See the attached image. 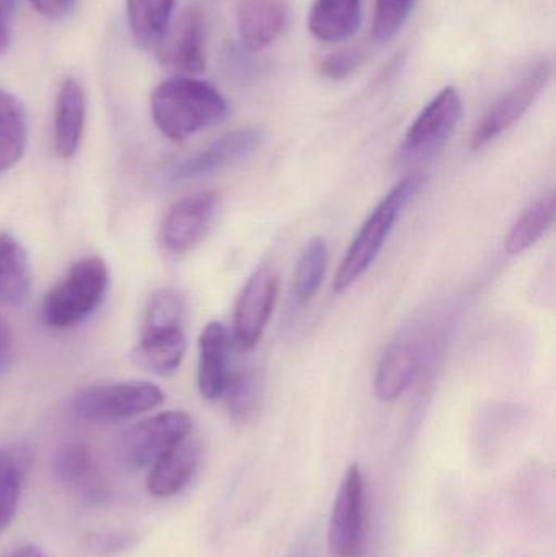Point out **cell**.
<instances>
[{
    "label": "cell",
    "instance_id": "1",
    "mask_svg": "<svg viewBox=\"0 0 556 557\" xmlns=\"http://www.w3.org/2000/svg\"><path fill=\"white\" fill-rule=\"evenodd\" d=\"M150 114L163 136L182 143L222 123L227 117L228 104L208 82L176 75L153 88Z\"/></svg>",
    "mask_w": 556,
    "mask_h": 557
},
{
    "label": "cell",
    "instance_id": "2",
    "mask_svg": "<svg viewBox=\"0 0 556 557\" xmlns=\"http://www.w3.org/2000/svg\"><path fill=\"white\" fill-rule=\"evenodd\" d=\"M421 185H423V176L420 175H411L401 180L369 214L336 271L335 281H333V290L336 294H343L353 287L374 264L388 235L394 231V225L397 224L401 211L408 201L420 191Z\"/></svg>",
    "mask_w": 556,
    "mask_h": 557
},
{
    "label": "cell",
    "instance_id": "3",
    "mask_svg": "<svg viewBox=\"0 0 556 557\" xmlns=\"http://www.w3.org/2000/svg\"><path fill=\"white\" fill-rule=\"evenodd\" d=\"M110 273L101 258L78 261L42 301V318L48 326L65 330L87 320L103 301Z\"/></svg>",
    "mask_w": 556,
    "mask_h": 557
},
{
    "label": "cell",
    "instance_id": "4",
    "mask_svg": "<svg viewBox=\"0 0 556 557\" xmlns=\"http://www.w3.org/2000/svg\"><path fill=\"white\" fill-rule=\"evenodd\" d=\"M165 403V393L149 382L91 385L72 398L69 411L78 421L120 422L146 414Z\"/></svg>",
    "mask_w": 556,
    "mask_h": 557
},
{
    "label": "cell",
    "instance_id": "5",
    "mask_svg": "<svg viewBox=\"0 0 556 557\" xmlns=\"http://www.w3.org/2000/svg\"><path fill=\"white\" fill-rule=\"evenodd\" d=\"M368 536V491L361 468H348L329 527L330 557H362Z\"/></svg>",
    "mask_w": 556,
    "mask_h": 557
},
{
    "label": "cell",
    "instance_id": "6",
    "mask_svg": "<svg viewBox=\"0 0 556 557\" xmlns=\"http://www.w3.org/2000/svg\"><path fill=\"white\" fill-rule=\"evenodd\" d=\"M552 77V64L548 59L534 62L526 69L518 82L505 91L483 114L472 134L470 146L473 150L482 149L486 144L502 136L509 127L515 126L534 101L541 97Z\"/></svg>",
    "mask_w": 556,
    "mask_h": 557
},
{
    "label": "cell",
    "instance_id": "7",
    "mask_svg": "<svg viewBox=\"0 0 556 557\" xmlns=\"http://www.w3.org/2000/svg\"><path fill=\"white\" fill-rule=\"evenodd\" d=\"M193 419L188 412L165 411L137 422L121 441V458L131 470L152 468L163 455L189 437Z\"/></svg>",
    "mask_w": 556,
    "mask_h": 557
},
{
    "label": "cell",
    "instance_id": "8",
    "mask_svg": "<svg viewBox=\"0 0 556 557\" xmlns=\"http://www.w3.org/2000/svg\"><path fill=\"white\" fill-rule=\"evenodd\" d=\"M464 104L454 87L441 90L411 124L400 147L401 159L428 160L436 156L453 136L462 117Z\"/></svg>",
    "mask_w": 556,
    "mask_h": 557
},
{
    "label": "cell",
    "instance_id": "9",
    "mask_svg": "<svg viewBox=\"0 0 556 557\" xmlns=\"http://www.w3.org/2000/svg\"><path fill=\"white\" fill-rule=\"evenodd\" d=\"M156 51L157 61L169 71L198 75L206 71V20L201 7H186L170 23Z\"/></svg>",
    "mask_w": 556,
    "mask_h": 557
},
{
    "label": "cell",
    "instance_id": "10",
    "mask_svg": "<svg viewBox=\"0 0 556 557\" xmlns=\"http://www.w3.org/2000/svg\"><path fill=\"white\" fill-rule=\"evenodd\" d=\"M280 277L270 268H261L248 278L240 292L234 314V343L250 350L260 343L264 327L276 307Z\"/></svg>",
    "mask_w": 556,
    "mask_h": 557
},
{
    "label": "cell",
    "instance_id": "11",
    "mask_svg": "<svg viewBox=\"0 0 556 557\" xmlns=\"http://www.w3.org/2000/svg\"><path fill=\"white\" fill-rule=\"evenodd\" d=\"M219 196L212 191L195 193L173 205L160 228L163 248L173 255L188 253L208 235Z\"/></svg>",
    "mask_w": 556,
    "mask_h": 557
},
{
    "label": "cell",
    "instance_id": "12",
    "mask_svg": "<svg viewBox=\"0 0 556 557\" xmlns=\"http://www.w3.org/2000/svg\"><path fill=\"white\" fill-rule=\"evenodd\" d=\"M263 140L264 131L260 126L242 127L234 133L225 134L201 152L180 163L173 170L172 180L186 182L224 172L254 156Z\"/></svg>",
    "mask_w": 556,
    "mask_h": 557
},
{
    "label": "cell",
    "instance_id": "13",
    "mask_svg": "<svg viewBox=\"0 0 556 557\" xmlns=\"http://www.w3.org/2000/svg\"><path fill=\"white\" fill-rule=\"evenodd\" d=\"M289 0H240L237 9L238 35L248 51L273 45L289 26Z\"/></svg>",
    "mask_w": 556,
    "mask_h": 557
},
{
    "label": "cell",
    "instance_id": "14",
    "mask_svg": "<svg viewBox=\"0 0 556 557\" xmlns=\"http://www.w3.org/2000/svg\"><path fill=\"white\" fill-rule=\"evenodd\" d=\"M420 343L411 336H401L385 349L375 372V395L381 401L391 403L400 398L420 373Z\"/></svg>",
    "mask_w": 556,
    "mask_h": 557
},
{
    "label": "cell",
    "instance_id": "15",
    "mask_svg": "<svg viewBox=\"0 0 556 557\" xmlns=\"http://www.w3.org/2000/svg\"><path fill=\"white\" fill-rule=\"evenodd\" d=\"M231 333L224 324L211 321L199 336L198 386L209 401L224 396L231 380Z\"/></svg>",
    "mask_w": 556,
    "mask_h": 557
},
{
    "label": "cell",
    "instance_id": "16",
    "mask_svg": "<svg viewBox=\"0 0 556 557\" xmlns=\"http://www.w3.org/2000/svg\"><path fill=\"white\" fill-rule=\"evenodd\" d=\"M87 116V97L81 82L67 77L55 98L54 147L61 159H72L81 147Z\"/></svg>",
    "mask_w": 556,
    "mask_h": 557
},
{
    "label": "cell",
    "instance_id": "17",
    "mask_svg": "<svg viewBox=\"0 0 556 557\" xmlns=\"http://www.w3.org/2000/svg\"><path fill=\"white\" fill-rule=\"evenodd\" d=\"M199 461L201 447L195 441H189V437L185 438L153 465L147 480V490L153 497L160 499L176 496L191 483L198 471Z\"/></svg>",
    "mask_w": 556,
    "mask_h": 557
},
{
    "label": "cell",
    "instance_id": "18",
    "mask_svg": "<svg viewBox=\"0 0 556 557\" xmlns=\"http://www.w3.org/2000/svg\"><path fill=\"white\" fill-rule=\"evenodd\" d=\"M361 23V0H316L309 29L317 39L339 42L351 38Z\"/></svg>",
    "mask_w": 556,
    "mask_h": 557
},
{
    "label": "cell",
    "instance_id": "19",
    "mask_svg": "<svg viewBox=\"0 0 556 557\" xmlns=\"http://www.w3.org/2000/svg\"><path fill=\"white\" fill-rule=\"evenodd\" d=\"M32 292V271L25 248L9 234H0V305L18 307Z\"/></svg>",
    "mask_w": 556,
    "mask_h": 557
},
{
    "label": "cell",
    "instance_id": "20",
    "mask_svg": "<svg viewBox=\"0 0 556 557\" xmlns=\"http://www.w3.org/2000/svg\"><path fill=\"white\" fill-rule=\"evenodd\" d=\"M176 0H126L127 26L134 45L156 49L172 23Z\"/></svg>",
    "mask_w": 556,
    "mask_h": 557
},
{
    "label": "cell",
    "instance_id": "21",
    "mask_svg": "<svg viewBox=\"0 0 556 557\" xmlns=\"http://www.w3.org/2000/svg\"><path fill=\"white\" fill-rule=\"evenodd\" d=\"M28 143V117L22 101L0 90V175L22 160Z\"/></svg>",
    "mask_w": 556,
    "mask_h": 557
},
{
    "label": "cell",
    "instance_id": "22",
    "mask_svg": "<svg viewBox=\"0 0 556 557\" xmlns=\"http://www.w3.org/2000/svg\"><path fill=\"white\" fill-rule=\"evenodd\" d=\"M55 480L69 487H84L90 497H100V484L95 473V460L84 442H67L54 455L52 461Z\"/></svg>",
    "mask_w": 556,
    "mask_h": 557
},
{
    "label": "cell",
    "instance_id": "23",
    "mask_svg": "<svg viewBox=\"0 0 556 557\" xmlns=\"http://www.w3.org/2000/svg\"><path fill=\"white\" fill-rule=\"evenodd\" d=\"M186 337L182 327L143 331L139 354L144 362L159 375H172L185 357Z\"/></svg>",
    "mask_w": 556,
    "mask_h": 557
},
{
    "label": "cell",
    "instance_id": "24",
    "mask_svg": "<svg viewBox=\"0 0 556 557\" xmlns=\"http://www.w3.org/2000/svg\"><path fill=\"white\" fill-rule=\"evenodd\" d=\"M556 212L555 193L551 191L544 198L535 201L518 222L512 225L511 232L505 242L506 253L516 257L538 244L548 228L554 225Z\"/></svg>",
    "mask_w": 556,
    "mask_h": 557
},
{
    "label": "cell",
    "instance_id": "25",
    "mask_svg": "<svg viewBox=\"0 0 556 557\" xmlns=\"http://www.w3.org/2000/svg\"><path fill=\"white\" fill-rule=\"evenodd\" d=\"M227 408L232 419L238 424L254 422L263 408V376L257 369H247L228 380Z\"/></svg>",
    "mask_w": 556,
    "mask_h": 557
},
{
    "label": "cell",
    "instance_id": "26",
    "mask_svg": "<svg viewBox=\"0 0 556 557\" xmlns=\"http://www.w3.org/2000/svg\"><path fill=\"white\" fill-rule=\"evenodd\" d=\"M329 267V247L323 238H312L304 248L294 276L293 297L299 307L312 301L325 277Z\"/></svg>",
    "mask_w": 556,
    "mask_h": 557
},
{
    "label": "cell",
    "instance_id": "27",
    "mask_svg": "<svg viewBox=\"0 0 556 557\" xmlns=\"http://www.w3.org/2000/svg\"><path fill=\"white\" fill-rule=\"evenodd\" d=\"M28 455L20 448H0V532L15 516L22 494Z\"/></svg>",
    "mask_w": 556,
    "mask_h": 557
},
{
    "label": "cell",
    "instance_id": "28",
    "mask_svg": "<svg viewBox=\"0 0 556 557\" xmlns=\"http://www.w3.org/2000/svg\"><path fill=\"white\" fill-rule=\"evenodd\" d=\"M418 0H375L372 38L378 42H387L400 32L410 18Z\"/></svg>",
    "mask_w": 556,
    "mask_h": 557
},
{
    "label": "cell",
    "instance_id": "29",
    "mask_svg": "<svg viewBox=\"0 0 556 557\" xmlns=\"http://www.w3.org/2000/svg\"><path fill=\"white\" fill-rule=\"evenodd\" d=\"M183 311L185 307L178 294L173 290L156 292L147 304L143 331L182 327Z\"/></svg>",
    "mask_w": 556,
    "mask_h": 557
},
{
    "label": "cell",
    "instance_id": "30",
    "mask_svg": "<svg viewBox=\"0 0 556 557\" xmlns=\"http://www.w3.org/2000/svg\"><path fill=\"white\" fill-rule=\"evenodd\" d=\"M366 61V52L362 49H345L333 52L320 62V74L330 81H345L351 77Z\"/></svg>",
    "mask_w": 556,
    "mask_h": 557
},
{
    "label": "cell",
    "instance_id": "31",
    "mask_svg": "<svg viewBox=\"0 0 556 557\" xmlns=\"http://www.w3.org/2000/svg\"><path fill=\"white\" fill-rule=\"evenodd\" d=\"M134 539L127 533H98L85 540V548L97 556L114 555L133 545Z\"/></svg>",
    "mask_w": 556,
    "mask_h": 557
},
{
    "label": "cell",
    "instance_id": "32",
    "mask_svg": "<svg viewBox=\"0 0 556 557\" xmlns=\"http://www.w3.org/2000/svg\"><path fill=\"white\" fill-rule=\"evenodd\" d=\"M16 0H0V55L9 51L13 38Z\"/></svg>",
    "mask_w": 556,
    "mask_h": 557
},
{
    "label": "cell",
    "instance_id": "33",
    "mask_svg": "<svg viewBox=\"0 0 556 557\" xmlns=\"http://www.w3.org/2000/svg\"><path fill=\"white\" fill-rule=\"evenodd\" d=\"M36 13L48 20H62L74 9L75 0H29Z\"/></svg>",
    "mask_w": 556,
    "mask_h": 557
},
{
    "label": "cell",
    "instance_id": "34",
    "mask_svg": "<svg viewBox=\"0 0 556 557\" xmlns=\"http://www.w3.org/2000/svg\"><path fill=\"white\" fill-rule=\"evenodd\" d=\"M289 557H320V540L317 530L310 529L302 533Z\"/></svg>",
    "mask_w": 556,
    "mask_h": 557
},
{
    "label": "cell",
    "instance_id": "35",
    "mask_svg": "<svg viewBox=\"0 0 556 557\" xmlns=\"http://www.w3.org/2000/svg\"><path fill=\"white\" fill-rule=\"evenodd\" d=\"M13 336L9 323L0 317V375L7 369L12 356Z\"/></svg>",
    "mask_w": 556,
    "mask_h": 557
},
{
    "label": "cell",
    "instance_id": "36",
    "mask_svg": "<svg viewBox=\"0 0 556 557\" xmlns=\"http://www.w3.org/2000/svg\"><path fill=\"white\" fill-rule=\"evenodd\" d=\"M12 557H46L35 546H23V548L16 549Z\"/></svg>",
    "mask_w": 556,
    "mask_h": 557
}]
</instances>
